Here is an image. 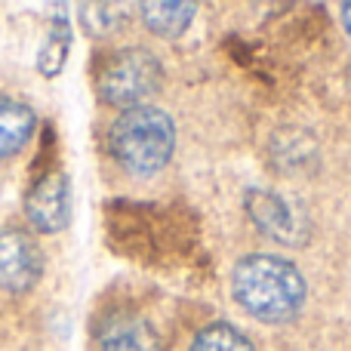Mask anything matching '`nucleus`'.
<instances>
[{"mask_svg":"<svg viewBox=\"0 0 351 351\" xmlns=\"http://www.w3.org/2000/svg\"><path fill=\"white\" fill-rule=\"evenodd\" d=\"M68 53H71V22L65 16H53L47 37L40 43V53H37V71L43 77H56L65 68Z\"/></svg>","mask_w":351,"mask_h":351,"instance_id":"10","label":"nucleus"},{"mask_svg":"<svg viewBox=\"0 0 351 351\" xmlns=\"http://www.w3.org/2000/svg\"><path fill=\"white\" fill-rule=\"evenodd\" d=\"M188 351H253L250 339L231 324H213V327L200 330L197 339L191 342Z\"/></svg>","mask_w":351,"mask_h":351,"instance_id":"11","label":"nucleus"},{"mask_svg":"<svg viewBox=\"0 0 351 351\" xmlns=\"http://www.w3.org/2000/svg\"><path fill=\"white\" fill-rule=\"evenodd\" d=\"M164 84V68L154 53L142 47H127L111 53L102 62L96 77L99 99L114 108H142L145 99H152Z\"/></svg>","mask_w":351,"mask_h":351,"instance_id":"3","label":"nucleus"},{"mask_svg":"<svg viewBox=\"0 0 351 351\" xmlns=\"http://www.w3.org/2000/svg\"><path fill=\"white\" fill-rule=\"evenodd\" d=\"M237 302L265 324L290 321L305 302V278L293 262L280 256H243L231 271Z\"/></svg>","mask_w":351,"mask_h":351,"instance_id":"1","label":"nucleus"},{"mask_svg":"<svg viewBox=\"0 0 351 351\" xmlns=\"http://www.w3.org/2000/svg\"><path fill=\"white\" fill-rule=\"evenodd\" d=\"M176 148V127L170 114L152 105L130 108L111 123L108 152L133 176H154L164 170Z\"/></svg>","mask_w":351,"mask_h":351,"instance_id":"2","label":"nucleus"},{"mask_svg":"<svg viewBox=\"0 0 351 351\" xmlns=\"http://www.w3.org/2000/svg\"><path fill=\"white\" fill-rule=\"evenodd\" d=\"M142 22L160 37H179L182 31L191 25L194 19V3H179V0H158V3H139Z\"/></svg>","mask_w":351,"mask_h":351,"instance_id":"9","label":"nucleus"},{"mask_svg":"<svg viewBox=\"0 0 351 351\" xmlns=\"http://www.w3.org/2000/svg\"><path fill=\"white\" fill-rule=\"evenodd\" d=\"M102 351H160V336L145 317L136 315H117L105 324Z\"/></svg>","mask_w":351,"mask_h":351,"instance_id":"7","label":"nucleus"},{"mask_svg":"<svg viewBox=\"0 0 351 351\" xmlns=\"http://www.w3.org/2000/svg\"><path fill=\"white\" fill-rule=\"evenodd\" d=\"M247 210H250V219H253L265 234H271L274 241L296 243L299 234H302V219L290 210V204H287L284 197H278V194H271V191H250Z\"/></svg>","mask_w":351,"mask_h":351,"instance_id":"6","label":"nucleus"},{"mask_svg":"<svg viewBox=\"0 0 351 351\" xmlns=\"http://www.w3.org/2000/svg\"><path fill=\"white\" fill-rule=\"evenodd\" d=\"M43 274V253L31 234L0 225V290L28 293Z\"/></svg>","mask_w":351,"mask_h":351,"instance_id":"5","label":"nucleus"},{"mask_svg":"<svg viewBox=\"0 0 351 351\" xmlns=\"http://www.w3.org/2000/svg\"><path fill=\"white\" fill-rule=\"evenodd\" d=\"M34 127H37V114L31 105L10 96H0V160L16 158L34 136Z\"/></svg>","mask_w":351,"mask_h":351,"instance_id":"8","label":"nucleus"},{"mask_svg":"<svg viewBox=\"0 0 351 351\" xmlns=\"http://www.w3.org/2000/svg\"><path fill=\"white\" fill-rule=\"evenodd\" d=\"M342 19H346V28H348V34H351V3L342 6Z\"/></svg>","mask_w":351,"mask_h":351,"instance_id":"13","label":"nucleus"},{"mask_svg":"<svg viewBox=\"0 0 351 351\" xmlns=\"http://www.w3.org/2000/svg\"><path fill=\"white\" fill-rule=\"evenodd\" d=\"M25 216L40 234H59L71 222V179L53 170L34 182L25 194Z\"/></svg>","mask_w":351,"mask_h":351,"instance_id":"4","label":"nucleus"},{"mask_svg":"<svg viewBox=\"0 0 351 351\" xmlns=\"http://www.w3.org/2000/svg\"><path fill=\"white\" fill-rule=\"evenodd\" d=\"M80 25L93 37H108L123 25V6L117 3H84L80 6Z\"/></svg>","mask_w":351,"mask_h":351,"instance_id":"12","label":"nucleus"}]
</instances>
